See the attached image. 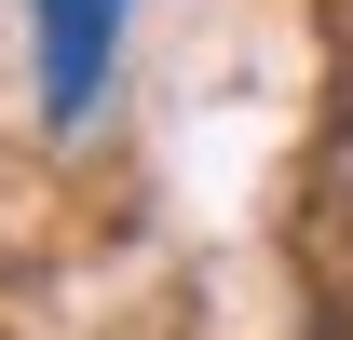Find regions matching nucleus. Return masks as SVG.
<instances>
[{
	"instance_id": "nucleus-1",
	"label": "nucleus",
	"mask_w": 353,
	"mask_h": 340,
	"mask_svg": "<svg viewBox=\"0 0 353 340\" xmlns=\"http://www.w3.org/2000/svg\"><path fill=\"white\" fill-rule=\"evenodd\" d=\"M41 28V123H95L109 55H123V0H28Z\"/></svg>"
}]
</instances>
